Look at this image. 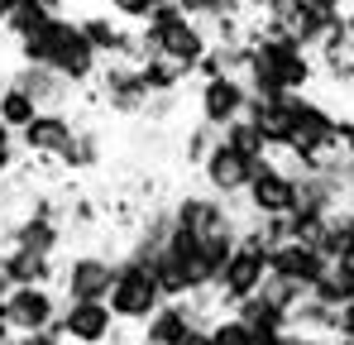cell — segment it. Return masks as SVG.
Segmentation results:
<instances>
[{"label": "cell", "instance_id": "obj_32", "mask_svg": "<svg viewBox=\"0 0 354 345\" xmlns=\"http://www.w3.org/2000/svg\"><path fill=\"white\" fill-rule=\"evenodd\" d=\"M345 163L354 168V115L345 120Z\"/></svg>", "mask_w": 354, "mask_h": 345}, {"label": "cell", "instance_id": "obj_7", "mask_svg": "<svg viewBox=\"0 0 354 345\" xmlns=\"http://www.w3.org/2000/svg\"><path fill=\"white\" fill-rule=\"evenodd\" d=\"M259 163H263V159H249V154H239V149H230V144L221 139L196 172H201L206 192H216V197H225V202H244V192H249Z\"/></svg>", "mask_w": 354, "mask_h": 345}, {"label": "cell", "instance_id": "obj_30", "mask_svg": "<svg viewBox=\"0 0 354 345\" xmlns=\"http://www.w3.org/2000/svg\"><path fill=\"white\" fill-rule=\"evenodd\" d=\"M182 345H211V331H206V326H192V331L182 336Z\"/></svg>", "mask_w": 354, "mask_h": 345}, {"label": "cell", "instance_id": "obj_36", "mask_svg": "<svg viewBox=\"0 0 354 345\" xmlns=\"http://www.w3.org/2000/svg\"><path fill=\"white\" fill-rule=\"evenodd\" d=\"M311 5H321V10H335V15L345 10V0H311Z\"/></svg>", "mask_w": 354, "mask_h": 345}, {"label": "cell", "instance_id": "obj_33", "mask_svg": "<svg viewBox=\"0 0 354 345\" xmlns=\"http://www.w3.org/2000/svg\"><path fill=\"white\" fill-rule=\"evenodd\" d=\"M39 5H44V10H48V15H62V10H67V5H72V0H39Z\"/></svg>", "mask_w": 354, "mask_h": 345}, {"label": "cell", "instance_id": "obj_31", "mask_svg": "<svg viewBox=\"0 0 354 345\" xmlns=\"http://www.w3.org/2000/svg\"><path fill=\"white\" fill-rule=\"evenodd\" d=\"M10 264H5V249H0V302H5V297H10Z\"/></svg>", "mask_w": 354, "mask_h": 345}, {"label": "cell", "instance_id": "obj_14", "mask_svg": "<svg viewBox=\"0 0 354 345\" xmlns=\"http://www.w3.org/2000/svg\"><path fill=\"white\" fill-rule=\"evenodd\" d=\"M10 82L24 87L44 111H67V101H77V87H67L53 67H24V62H19V67L10 72Z\"/></svg>", "mask_w": 354, "mask_h": 345}, {"label": "cell", "instance_id": "obj_24", "mask_svg": "<svg viewBox=\"0 0 354 345\" xmlns=\"http://www.w3.org/2000/svg\"><path fill=\"white\" fill-rule=\"evenodd\" d=\"M206 331H211V345H254L259 341V331H254L244 317H235V312H221Z\"/></svg>", "mask_w": 354, "mask_h": 345}, {"label": "cell", "instance_id": "obj_5", "mask_svg": "<svg viewBox=\"0 0 354 345\" xmlns=\"http://www.w3.org/2000/svg\"><path fill=\"white\" fill-rule=\"evenodd\" d=\"M0 317L15 326V336L53 331L62 317V292L58 288H10V297L0 302Z\"/></svg>", "mask_w": 354, "mask_h": 345}, {"label": "cell", "instance_id": "obj_4", "mask_svg": "<svg viewBox=\"0 0 354 345\" xmlns=\"http://www.w3.org/2000/svg\"><path fill=\"white\" fill-rule=\"evenodd\" d=\"M91 106L124 120H144L149 111V87L139 77V62H101V77L91 87Z\"/></svg>", "mask_w": 354, "mask_h": 345}, {"label": "cell", "instance_id": "obj_35", "mask_svg": "<svg viewBox=\"0 0 354 345\" xmlns=\"http://www.w3.org/2000/svg\"><path fill=\"white\" fill-rule=\"evenodd\" d=\"M15 5H19V0H0V24H5V19L15 15Z\"/></svg>", "mask_w": 354, "mask_h": 345}, {"label": "cell", "instance_id": "obj_15", "mask_svg": "<svg viewBox=\"0 0 354 345\" xmlns=\"http://www.w3.org/2000/svg\"><path fill=\"white\" fill-rule=\"evenodd\" d=\"M5 264H10V283L15 288H53L58 283V259H53V254L5 249Z\"/></svg>", "mask_w": 354, "mask_h": 345}, {"label": "cell", "instance_id": "obj_10", "mask_svg": "<svg viewBox=\"0 0 354 345\" xmlns=\"http://www.w3.org/2000/svg\"><path fill=\"white\" fill-rule=\"evenodd\" d=\"M115 312L111 302H62L58 317V336L67 345H106L115 336Z\"/></svg>", "mask_w": 354, "mask_h": 345}, {"label": "cell", "instance_id": "obj_11", "mask_svg": "<svg viewBox=\"0 0 354 345\" xmlns=\"http://www.w3.org/2000/svg\"><path fill=\"white\" fill-rule=\"evenodd\" d=\"M340 15H345V10H340ZM340 15H335V10H321V5H311V0H283V10H278L273 19H278V29H283L288 39H297L301 48H311V53H316V48L326 44V34L335 29V19H340Z\"/></svg>", "mask_w": 354, "mask_h": 345}, {"label": "cell", "instance_id": "obj_19", "mask_svg": "<svg viewBox=\"0 0 354 345\" xmlns=\"http://www.w3.org/2000/svg\"><path fill=\"white\" fill-rule=\"evenodd\" d=\"M39 111H44V106H39L24 87H15V82H10V87H0V125H5V130H15V134H19L24 125H34V115H39Z\"/></svg>", "mask_w": 354, "mask_h": 345}, {"label": "cell", "instance_id": "obj_3", "mask_svg": "<svg viewBox=\"0 0 354 345\" xmlns=\"http://www.w3.org/2000/svg\"><path fill=\"white\" fill-rule=\"evenodd\" d=\"M115 288V254L106 249H77L58 259V292L62 302H106Z\"/></svg>", "mask_w": 354, "mask_h": 345}, {"label": "cell", "instance_id": "obj_28", "mask_svg": "<svg viewBox=\"0 0 354 345\" xmlns=\"http://www.w3.org/2000/svg\"><path fill=\"white\" fill-rule=\"evenodd\" d=\"M273 345H330V341H326V336H311V331L288 326V331H278V336H273Z\"/></svg>", "mask_w": 354, "mask_h": 345}, {"label": "cell", "instance_id": "obj_26", "mask_svg": "<svg viewBox=\"0 0 354 345\" xmlns=\"http://www.w3.org/2000/svg\"><path fill=\"white\" fill-rule=\"evenodd\" d=\"M106 10L115 15V19H124V24H149V15L158 10L153 0H106Z\"/></svg>", "mask_w": 354, "mask_h": 345}, {"label": "cell", "instance_id": "obj_1", "mask_svg": "<svg viewBox=\"0 0 354 345\" xmlns=\"http://www.w3.org/2000/svg\"><path fill=\"white\" fill-rule=\"evenodd\" d=\"M111 312L120 326H144L163 307V288L153 278V264H139L129 254H115V288H111Z\"/></svg>", "mask_w": 354, "mask_h": 345}, {"label": "cell", "instance_id": "obj_9", "mask_svg": "<svg viewBox=\"0 0 354 345\" xmlns=\"http://www.w3.org/2000/svg\"><path fill=\"white\" fill-rule=\"evenodd\" d=\"M249 115V82L244 77H201L196 87V120L225 130Z\"/></svg>", "mask_w": 354, "mask_h": 345}, {"label": "cell", "instance_id": "obj_13", "mask_svg": "<svg viewBox=\"0 0 354 345\" xmlns=\"http://www.w3.org/2000/svg\"><path fill=\"white\" fill-rule=\"evenodd\" d=\"M326 254L316 249V245H301V240H283L278 249H268V274H278V278H292L301 283L306 292L316 288V278L326 274Z\"/></svg>", "mask_w": 354, "mask_h": 345}, {"label": "cell", "instance_id": "obj_17", "mask_svg": "<svg viewBox=\"0 0 354 345\" xmlns=\"http://www.w3.org/2000/svg\"><path fill=\"white\" fill-rule=\"evenodd\" d=\"M101 159H106V139H101V130H96V125H82V130H77V139H72V149L62 154L58 168L91 172V168H101Z\"/></svg>", "mask_w": 354, "mask_h": 345}, {"label": "cell", "instance_id": "obj_29", "mask_svg": "<svg viewBox=\"0 0 354 345\" xmlns=\"http://www.w3.org/2000/svg\"><path fill=\"white\" fill-rule=\"evenodd\" d=\"M10 345H62V336H58V326H53V331H34V336H15Z\"/></svg>", "mask_w": 354, "mask_h": 345}, {"label": "cell", "instance_id": "obj_37", "mask_svg": "<svg viewBox=\"0 0 354 345\" xmlns=\"http://www.w3.org/2000/svg\"><path fill=\"white\" fill-rule=\"evenodd\" d=\"M340 259H345V264H350V269H354V240H350V249H345V254H340Z\"/></svg>", "mask_w": 354, "mask_h": 345}, {"label": "cell", "instance_id": "obj_25", "mask_svg": "<svg viewBox=\"0 0 354 345\" xmlns=\"http://www.w3.org/2000/svg\"><path fill=\"white\" fill-rule=\"evenodd\" d=\"M44 19H48V10H44L39 0H19V5H15V15H10L0 29H5V34H10V44H15V39H24V34H29L34 24H44Z\"/></svg>", "mask_w": 354, "mask_h": 345}, {"label": "cell", "instance_id": "obj_2", "mask_svg": "<svg viewBox=\"0 0 354 345\" xmlns=\"http://www.w3.org/2000/svg\"><path fill=\"white\" fill-rule=\"evenodd\" d=\"M297 168L288 159H263L259 172H254V182H249V192H244V211L249 216H259V221H283V216H292L297 211Z\"/></svg>", "mask_w": 354, "mask_h": 345}, {"label": "cell", "instance_id": "obj_16", "mask_svg": "<svg viewBox=\"0 0 354 345\" xmlns=\"http://www.w3.org/2000/svg\"><path fill=\"white\" fill-rule=\"evenodd\" d=\"M235 317H244V321H249L259 336H278V331H288V326H292V312H288V307H278L268 292L244 297V302L235 307Z\"/></svg>", "mask_w": 354, "mask_h": 345}, {"label": "cell", "instance_id": "obj_34", "mask_svg": "<svg viewBox=\"0 0 354 345\" xmlns=\"http://www.w3.org/2000/svg\"><path fill=\"white\" fill-rule=\"evenodd\" d=\"M10 341H15V326H10V321L0 317V345H10Z\"/></svg>", "mask_w": 354, "mask_h": 345}, {"label": "cell", "instance_id": "obj_22", "mask_svg": "<svg viewBox=\"0 0 354 345\" xmlns=\"http://www.w3.org/2000/svg\"><path fill=\"white\" fill-rule=\"evenodd\" d=\"M216 144H221V130H216V125H206V120H196V125L182 134V159H187L192 168H201V163H206V154H211Z\"/></svg>", "mask_w": 354, "mask_h": 345}, {"label": "cell", "instance_id": "obj_12", "mask_svg": "<svg viewBox=\"0 0 354 345\" xmlns=\"http://www.w3.org/2000/svg\"><path fill=\"white\" fill-rule=\"evenodd\" d=\"M192 326H211V317L196 307V297H177V302H163L149 321H144V345H182V336Z\"/></svg>", "mask_w": 354, "mask_h": 345}, {"label": "cell", "instance_id": "obj_27", "mask_svg": "<svg viewBox=\"0 0 354 345\" xmlns=\"http://www.w3.org/2000/svg\"><path fill=\"white\" fill-rule=\"evenodd\" d=\"M19 159H24V149H19V134L0 125V182H5V177H15Z\"/></svg>", "mask_w": 354, "mask_h": 345}, {"label": "cell", "instance_id": "obj_20", "mask_svg": "<svg viewBox=\"0 0 354 345\" xmlns=\"http://www.w3.org/2000/svg\"><path fill=\"white\" fill-rule=\"evenodd\" d=\"M139 77H144V87H149V96H168V91H182V82H187V72L168 62V57H144L139 62Z\"/></svg>", "mask_w": 354, "mask_h": 345}, {"label": "cell", "instance_id": "obj_21", "mask_svg": "<svg viewBox=\"0 0 354 345\" xmlns=\"http://www.w3.org/2000/svg\"><path fill=\"white\" fill-rule=\"evenodd\" d=\"M221 139H225L230 149H239V154H249V159H268V144H263V134H259V125H254L249 115L235 120V125H225Z\"/></svg>", "mask_w": 354, "mask_h": 345}, {"label": "cell", "instance_id": "obj_6", "mask_svg": "<svg viewBox=\"0 0 354 345\" xmlns=\"http://www.w3.org/2000/svg\"><path fill=\"white\" fill-rule=\"evenodd\" d=\"M77 130H82V120H77V115H67V111H39V115H34V125H24V130H19V149H24L34 163H62V154L72 149Z\"/></svg>", "mask_w": 354, "mask_h": 345}, {"label": "cell", "instance_id": "obj_39", "mask_svg": "<svg viewBox=\"0 0 354 345\" xmlns=\"http://www.w3.org/2000/svg\"><path fill=\"white\" fill-rule=\"evenodd\" d=\"M139 345H144V341H139Z\"/></svg>", "mask_w": 354, "mask_h": 345}, {"label": "cell", "instance_id": "obj_38", "mask_svg": "<svg viewBox=\"0 0 354 345\" xmlns=\"http://www.w3.org/2000/svg\"><path fill=\"white\" fill-rule=\"evenodd\" d=\"M153 5H182V0H153Z\"/></svg>", "mask_w": 354, "mask_h": 345}, {"label": "cell", "instance_id": "obj_18", "mask_svg": "<svg viewBox=\"0 0 354 345\" xmlns=\"http://www.w3.org/2000/svg\"><path fill=\"white\" fill-rule=\"evenodd\" d=\"M311 297L326 302V307H345V302H354V269L345 264V259H330L326 274H321L316 288H311Z\"/></svg>", "mask_w": 354, "mask_h": 345}, {"label": "cell", "instance_id": "obj_23", "mask_svg": "<svg viewBox=\"0 0 354 345\" xmlns=\"http://www.w3.org/2000/svg\"><path fill=\"white\" fill-rule=\"evenodd\" d=\"M326 211H311V206H297L292 216H283V230H288V240H301V245H316L321 235H326Z\"/></svg>", "mask_w": 354, "mask_h": 345}, {"label": "cell", "instance_id": "obj_8", "mask_svg": "<svg viewBox=\"0 0 354 345\" xmlns=\"http://www.w3.org/2000/svg\"><path fill=\"white\" fill-rule=\"evenodd\" d=\"M77 29H82L86 44L101 53V62H139V29H129L111 10H86V15H77Z\"/></svg>", "mask_w": 354, "mask_h": 345}]
</instances>
